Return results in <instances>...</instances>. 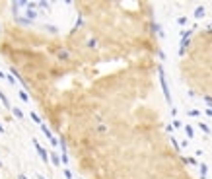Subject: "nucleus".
<instances>
[{"instance_id": "15", "label": "nucleus", "mask_w": 212, "mask_h": 179, "mask_svg": "<svg viewBox=\"0 0 212 179\" xmlns=\"http://www.w3.org/2000/svg\"><path fill=\"white\" fill-rule=\"evenodd\" d=\"M18 94H20V97H22L23 101H29V95H27L26 91H18Z\"/></svg>"}, {"instance_id": "3", "label": "nucleus", "mask_w": 212, "mask_h": 179, "mask_svg": "<svg viewBox=\"0 0 212 179\" xmlns=\"http://www.w3.org/2000/svg\"><path fill=\"white\" fill-rule=\"evenodd\" d=\"M35 8H37V4L29 2V8L26 10V16H27V20H29V22H33V20L37 18V12H35Z\"/></svg>"}, {"instance_id": "9", "label": "nucleus", "mask_w": 212, "mask_h": 179, "mask_svg": "<svg viewBox=\"0 0 212 179\" xmlns=\"http://www.w3.org/2000/svg\"><path fill=\"white\" fill-rule=\"evenodd\" d=\"M202 16H204V8L198 6L197 10H195V18H202Z\"/></svg>"}, {"instance_id": "14", "label": "nucleus", "mask_w": 212, "mask_h": 179, "mask_svg": "<svg viewBox=\"0 0 212 179\" xmlns=\"http://www.w3.org/2000/svg\"><path fill=\"white\" fill-rule=\"evenodd\" d=\"M198 127H201V128H202V132H204V134H210V128H208V127H206V125H204V123H198Z\"/></svg>"}, {"instance_id": "29", "label": "nucleus", "mask_w": 212, "mask_h": 179, "mask_svg": "<svg viewBox=\"0 0 212 179\" xmlns=\"http://www.w3.org/2000/svg\"><path fill=\"white\" fill-rule=\"evenodd\" d=\"M208 29H212V23H210V26H208Z\"/></svg>"}, {"instance_id": "8", "label": "nucleus", "mask_w": 212, "mask_h": 179, "mask_svg": "<svg viewBox=\"0 0 212 179\" xmlns=\"http://www.w3.org/2000/svg\"><path fill=\"white\" fill-rule=\"evenodd\" d=\"M16 22H18L20 26H31V22L27 18H16Z\"/></svg>"}, {"instance_id": "1", "label": "nucleus", "mask_w": 212, "mask_h": 179, "mask_svg": "<svg viewBox=\"0 0 212 179\" xmlns=\"http://www.w3.org/2000/svg\"><path fill=\"white\" fill-rule=\"evenodd\" d=\"M158 76H160V84H161V91H164V95H165V101L171 105V94H169V86H167V80H165L164 66H158Z\"/></svg>"}, {"instance_id": "6", "label": "nucleus", "mask_w": 212, "mask_h": 179, "mask_svg": "<svg viewBox=\"0 0 212 179\" xmlns=\"http://www.w3.org/2000/svg\"><path fill=\"white\" fill-rule=\"evenodd\" d=\"M0 101H2V105H4V107H10V109H12V105H10V101H8V97L2 94V91H0Z\"/></svg>"}, {"instance_id": "17", "label": "nucleus", "mask_w": 212, "mask_h": 179, "mask_svg": "<svg viewBox=\"0 0 212 179\" xmlns=\"http://www.w3.org/2000/svg\"><path fill=\"white\" fill-rule=\"evenodd\" d=\"M59 59H68V53H66V51H60V53H59Z\"/></svg>"}, {"instance_id": "28", "label": "nucleus", "mask_w": 212, "mask_h": 179, "mask_svg": "<svg viewBox=\"0 0 212 179\" xmlns=\"http://www.w3.org/2000/svg\"><path fill=\"white\" fill-rule=\"evenodd\" d=\"M0 132H4V128H2V125H0Z\"/></svg>"}, {"instance_id": "21", "label": "nucleus", "mask_w": 212, "mask_h": 179, "mask_svg": "<svg viewBox=\"0 0 212 179\" xmlns=\"http://www.w3.org/2000/svg\"><path fill=\"white\" fill-rule=\"evenodd\" d=\"M64 177H66V179H72V173H70L68 169H64Z\"/></svg>"}, {"instance_id": "5", "label": "nucleus", "mask_w": 212, "mask_h": 179, "mask_svg": "<svg viewBox=\"0 0 212 179\" xmlns=\"http://www.w3.org/2000/svg\"><path fill=\"white\" fill-rule=\"evenodd\" d=\"M51 162H53L55 165H60V164H62V162H60V156H57L55 152H51Z\"/></svg>"}, {"instance_id": "25", "label": "nucleus", "mask_w": 212, "mask_h": 179, "mask_svg": "<svg viewBox=\"0 0 212 179\" xmlns=\"http://www.w3.org/2000/svg\"><path fill=\"white\" fill-rule=\"evenodd\" d=\"M206 115H208V117H212V109H208V107H206V111H204Z\"/></svg>"}, {"instance_id": "13", "label": "nucleus", "mask_w": 212, "mask_h": 179, "mask_svg": "<svg viewBox=\"0 0 212 179\" xmlns=\"http://www.w3.org/2000/svg\"><path fill=\"white\" fill-rule=\"evenodd\" d=\"M31 119L35 121V123L39 125V127H41V125H43V123H41V117H39V115H37V113H33V111H31Z\"/></svg>"}, {"instance_id": "4", "label": "nucleus", "mask_w": 212, "mask_h": 179, "mask_svg": "<svg viewBox=\"0 0 212 179\" xmlns=\"http://www.w3.org/2000/svg\"><path fill=\"white\" fill-rule=\"evenodd\" d=\"M41 131H43V134L47 136L49 140H53V138H55V136H53V132H51V128H49L47 125H41Z\"/></svg>"}, {"instance_id": "2", "label": "nucleus", "mask_w": 212, "mask_h": 179, "mask_svg": "<svg viewBox=\"0 0 212 179\" xmlns=\"http://www.w3.org/2000/svg\"><path fill=\"white\" fill-rule=\"evenodd\" d=\"M33 146H35V150H37V154H39V158L45 162V164H49V156H47V150H45L43 146H41L39 142H37L35 138H33Z\"/></svg>"}, {"instance_id": "18", "label": "nucleus", "mask_w": 212, "mask_h": 179, "mask_svg": "<svg viewBox=\"0 0 212 179\" xmlns=\"http://www.w3.org/2000/svg\"><path fill=\"white\" fill-rule=\"evenodd\" d=\"M37 6H39V8H51V4H49V2H39Z\"/></svg>"}, {"instance_id": "19", "label": "nucleus", "mask_w": 212, "mask_h": 179, "mask_svg": "<svg viewBox=\"0 0 212 179\" xmlns=\"http://www.w3.org/2000/svg\"><path fill=\"white\" fill-rule=\"evenodd\" d=\"M185 162H189V164L191 165H197V160H195V158H187V160Z\"/></svg>"}, {"instance_id": "22", "label": "nucleus", "mask_w": 212, "mask_h": 179, "mask_svg": "<svg viewBox=\"0 0 212 179\" xmlns=\"http://www.w3.org/2000/svg\"><path fill=\"white\" fill-rule=\"evenodd\" d=\"M177 23H181V26H185V23H187V18H179V20H177Z\"/></svg>"}, {"instance_id": "24", "label": "nucleus", "mask_w": 212, "mask_h": 179, "mask_svg": "<svg viewBox=\"0 0 212 179\" xmlns=\"http://www.w3.org/2000/svg\"><path fill=\"white\" fill-rule=\"evenodd\" d=\"M204 101L208 103V105H212V97H210V95H206V97H204Z\"/></svg>"}, {"instance_id": "16", "label": "nucleus", "mask_w": 212, "mask_h": 179, "mask_svg": "<svg viewBox=\"0 0 212 179\" xmlns=\"http://www.w3.org/2000/svg\"><path fill=\"white\" fill-rule=\"evenodd\" d=\"M82 22H84V20H82V16H80V18H78V22H76V26H74V29H72V31H76V29H80V26H82Z\"/></svg>"}, {"instance_id": "27", "label": "nucleus", "mask_w": 212, "mask_h": 179, "mask_svg": "<svg viewBox=\"0 0 212 179\" xmlns=\"http://www.w3.org/2000/svg\"><path fill=\"white\" fill-rule=\"evenodd\" d=\"M37 179H45V177H43V175H37Z\"/></svg>"}, {"instance_id": "11", "label": "nucleus", "mask_w": 212, "mask_h": 179, "mask_svg": "<svg viewBox=\"0 0 212 179\" xmlns=\"http://www.w3.org/2000/svg\"><path fill=\"white\" fill-rule=\"evenodd\" d=\"M12 113H14V115H16V117H18V119H23V113H22V111H20V109H18V107H12Z\"/></svg>"}, {"instance_id": "12", "label": "nucleus", "mask_w": 212, "mask_h": 179, "mask_svg": "<svg viewBox=\"0 0 212 179\" xmlns=\"http://www.w3.org/2000/svg\"><path fill=\"white\" fill-rule=\"evenodd\" d=\"M43 29H47L51 33H57V31H59V27H57V26H43Z\"/></svg>"}, {"instance_id": "30", "label": "nucleus", "mask_w": 212, "mask_h": 179, "mask_svg": "<svg viewBox=\"0 0 212 179\" xmlns=\"http://www.w3.org/2000/svg\"><path fill=\"white\" fill-rule=\"evenodd\" d=\"M0 168H2V162H0Z\"/></svg>"}, {"instance_id": "10", "label": "nucleus", "mask_w": 212, "mask_h": 179, "mask_svg": "<svg viewBox=\"0 0 212 179\" xmlns=\"http://www.w3.org/2000/svg\"><path fill=\"white\" fill-rule=\"evenodd\" d=\"M198 168H201V175L206 177V173H208V165H206V164H201Z\"/></svg>"}, {"instance_id": "23", "label": "nucleus", "mask_w": 212, "mask_h": 179, "mask_svg": "<svg viewBox=\"0 0 212 179\" xmlns=\"http://www.w3.org/2000/svg\"><path fill=\"white\" fill-rule=\"evenodd\" d=\"M173 127L179 128V127H181V121H177V119H175V121H173Z\"/></svg>"}, {"instance_id": "7", "label": "nucleus", "mask_w": 212, "mask_h": 179, "mask_svg": "<svg viewBox=\"0 0 212 179\" xmlns=\"http://www.w3.org/2000/svg\"><path fill=\"white\" fill-rule=\"evenodd\" d=\"M185 134L189 136V138H195V131H193V127H191V125H187V127H185Z\"/></svg>"}, {"instance_id": "26", "label": "nucleus", "mask_w": 212, "mask_h": 179, "mask_svg": "<svg viewBox=\"0 0 212 179\" xmlns=\"http://www.w3.org/2000/svg\"><path fill=\"white\" fill-rule=\"evenodd\" d=\"M0 78H6V74H4V72H2V70H0Z\"/></svg>"}, {"instance_id": "20", "label": "nucleus", "mask_w": 212, "mask_h": 179, "mask_svg": "<svg viewBox=\"0 0 212 179\" xmlns=\"http://www.w3.org/2000/svg\"><path fill=\"white\" fill-rule=\"evenodd\" d=\"M189 115H191V117H197L198 111H197V109H191V111H189Z\"/></svg>"}]
</instances>
